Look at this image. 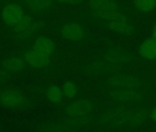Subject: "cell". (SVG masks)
<instances>
[{"instance_id": "obj_11", "label": "cell", "mask_w": 156, "mask_h": 132, "mask_svg": "<svg viewBox=\"0 0 156 132\" xmlns=\"http://www.w3.org/2000/svg\"><path fill=\"white\" fill-rule=\"evenodd\" d=\"M108 84L117 88H131L137 85V80L129 76H115L108 80Z\"/></svg>"}, {"instance_id": "obj_20", "label": "cell", "mask_w": 156, "mask_h": 132, "mask_svg": "<svg viewBox=\"0 0 156 132\" xmlns=\"http://www.w3.org/2000/svg\"><path fill=\"white\" fill-rule=\"evenodd\" d=\"M111 1H115V2H117V0H111Z\"/></svg>"}, {"instance_id": "obj_13", "label": "cell", "mask_w": 156, "mask_h": 132, "mask_svg": "<svg viewBox=\"0 0 156 132\" xmlns=\"http://www.w3.org/2000/svg\"><path fill=\"white\" fill-rule=\"evenodd\" d=\"M110 96L113 99L118 100V101H122V102L136 100L139 97V95L137 93L133 91H129V90H125V89H119V90L112 91L110 93Z\"/></svg>"}, {"instance_id": "obj_7", "label": "cell", "mask_w": 156, "mask_h": 132, "mask_svg": "<svg viewBox=\"0 0 156 132\" xmlns=\"http://www.w3.org/2000/svg\"><path fill=\"white\" fill-rule=\"evenodd\" d=\"M27 66L22 56L10 55L4 59L0 63V68L10 74H17L22 72Z\"/></svg>"}, {"instance_id": "obj_9", "label": "cell", "mask_w": 156, "mask_h": 132, "mask_svg": "<svg viewBox=\"0 0 156 132\" xmlns=\"http://www.w3.org/2000/svg\"><path fill=\"white\" fill-rule=\"evenodd\" d=\"M89 11L97 12H113L120 11L119 6L117 2L111 0H86L84 5Z\"/></svg>"}, {"instance_id": "obj_6", "label": "cell", "mask_w": 156, "mask_h": 132, "mask_svg": "<svg viewBox=\"0 0 156 132\" xmlns=\"http://www.w3.org/2000/svg\"><path fill=\"white\" fill-rule=\"evenodd\" d=\"M24 9L32 15H48L54 11L56 0H21Z\"/></svg>"}, {"instance_id": "obj_1", "label": "cell", "mask_w": 156, "mask_h": 132, "mask_svg": "<svg viewBox=\"0 0 156 132\" xmlns=\"http://www.w3.org/2000/svg\"><path fill=\"white\" fill-rule=\"evenodd\" d=\"M58 53V46L52 39L39 35L23 51L22 57L29 67L43 69L49 67Z\"/></svg>"}, {"instance_id": "obj_4", "label": "cell", "mask_w": 156, "mask_h": 132, "mask_svg": "<svg viewBox=\"0 0 156 132\" xmlns=\"http://www.w3.org/2000/svg\"><path fill=\"white\" fill-rule=\"evenodd\" d=\"M28 11L24 9L21 3L10 2L4 6L0 10V19L2 20L4 27L11 30L17 26L26 16Z\"/></svg>"}, {"instance_id": "obj_14", "label": "cell", "mask_w": 156, "mask_h": 132, "mask_svg": "<svg viewBox=\"0 0 156 132\" xmlns=\"http://www.w3.org/2000/svg\"><path fill=\"white\" fill-rule=\"evenodd\" d=\"M136 9L142 12H150L156 9V0H134Z\"/></svg>"}, {"instance_id": "obj_12", "label": "cell", "mask_w": 156, "mask_h": 132, "mask_svg": "<svg viewBox=\"0 0 156 132\" xmlns=\"http://www.w3.org/2000/svg\"><path fill=\"white\" fill-rule=\"evenodd\" d=\"M45 96L52 104H61L63 100V93L59 86L51 85L45 90Z\"/></svg>"}, {"instance_id": "obj_5", "label": "cell", "mask_w": 156, "mask_h": 132, "mask_svg": "<svg viewBox=\"0 0 156 132\" xmlns=\"http://www.w3.org/2000/svg\"><path fill=\"white\" fill-rule=\"evenodd\" d=\"M29 103V98L20 90L13 88L0 90V105L4 106L19 109L26 107Z\"/></svg>"}, {"instance_id": "obj_8", "label": "cell", "mask_w": 156, "mask_h": 132, "mask_svg": "<svg viewBox=\"0 0 156 132\" xmlns=\"http://www.w3.org/2000/svg\"><path fill=\"white\" fill-rule=\"evenodd\" d=\"M92 108L93 103L89 99H79L70 103L65 107V113L70 116H84L89 113Z\"/></svg>"}, {"instance_id": "obj_15", "label": "cell", "mask_w": 156, "mask_h": 132, "mask_svg": "<svg viewBox=\"0 0 156 132\" xmlns=\"http://www.w3.org/2000/svg\"><path fill=\"white\" fill-rule=\"evenodd\" d=\"M63 96L67 98H74L77 95V87L76 85L70 81H66L62 88Z\"/></svg>"}, {"instance_id": "obj_19", "label": "cell", "mask_w": 156, "mask_h": 132, "mask_svg": "<svg viewBox=\"0 0 156 132\" xmlns=\"http://www.w3.org/2000/svg\"><path fill=\"white\" fill-rule=\"evenodd\" d=\"M153 38L156 39V25H155L154 28H153Z\"/></svg>"}, {"instance_id": "obj_17", "label": "cell", "mask_w": 156, "mask_h": 132, "mask_svg": "<svg viewBox=\"0 0 156 132\" xmlns=\"http://www.w3.org/2000/svg\"><path fill=\"white\" fill-rule=\"evenodd\" d=\"M9 77V74L0 68V85L4 84L5 82H7Z\"/></svg>"}, {"instance_id": "obj_10", "label": "cell", "mask_w": 156, "mask_h": 132, "mask_svg": "<svg viewBox=\"0 0 156 132\" xmlns=\"http://www.w3.org/2000/svg\"><path fill=\"white\" fill-rule=\"evenodd\" d=\"M140 56L147 60L156 59V39L149 38L141 42L139 48Z\"/></svg>"}, {"instance_id": "obj_2", "label": "cell", "mask_w": 156, "mask_h": 132, "mask_svg": "<svg viewBox=\"0 0 156 132\" xmlns=\"http://www.w3.org/2000/svg\"><path fill=\"white\" fill-rule=\"evenodd\" d=\"M88 19L93 23L102 24L112 31L123 36H130L134 32V28L130 20L121 10L113 12L90 11Z\"/></svg>"}, {"instance_id": "obj_16", "label": "cell", "mask_w": 156, "mask_h": 132, "mask_svg": "<svg viewBox=\"0 0 156 132\" xmlns=\"http://www.w3.org/2000/svg\"><path fill=\"white\" fill-rule=\"evenodd\" d=\"M86 0H56V4L62 7H78L84 6Z\"/></svg>"}, {"instance_id": "obj_18", "label": "cell", "mask_w": 156, "mask_h": 132, "mask_svg": "<svg viewBox=\"0 0 156 132\" xmlns=\"http://www.w3.org/2000/svg\"><path fill=\"white\" fill-rule=\"evenodd\" d=\"M151 118L156 122V107L153 109V111H152V113H151Z\"/></svg>"}, {"instance_id": "obj_3", "label": "cell", "mask_w": 156, "mask_h": 132, "mask_svg": "<svg viewBox=\"0 0 156 132\" xmlns=\"http://www.w3.org/2000/svg\"><path fill=\"white\" fill-rule=\"evenodd\" d=\"M59 34L62 40L80 46L86 45L91 38L86 25L74 19H65L61 21Z\"/></svg>"}]
</instances>
